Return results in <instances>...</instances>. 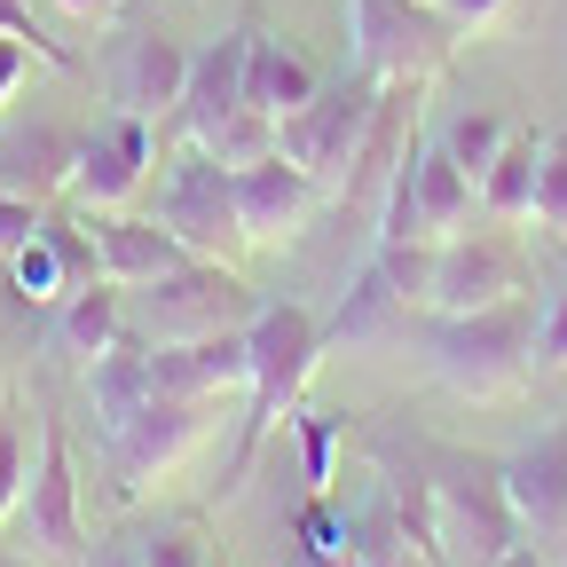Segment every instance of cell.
<instances>
[{"instance_id":"cb8c5ba5","label":"cell","mask_w":567,"mask_h":567,"mask_svg":"<svg viewBox=\"0 0 567 567\" xmlns=\"http://www.w3.org/2000/svg\"><path fill=\"white\" fill-rule=\"evenodd\" d=\"M118 331H126V300H118L111 276L80 284V292H63V347H71V354H87V363H95L103 347H118Z\"/></svg>"},{"instance_id":"ba28073f","label":"cell","mask_w":567,"mask_h":567,"mask_svg":"<svg viewBox=\"0 0 567 567\" xmlns=\"http://www.w3.org/2000/svg\"><path fill=\"white\" fill-rule=\"evenodd\" d=\"M151 158H158V126L111 111L95 134H80V158H71V182H63L71 213H126L151 182Z\"/></svg>"},{"instance_id":"8fae6325","label":"cell","mask_w":567,"mask_h":567,"mask_svg":"<svg viewBox=\"0 0 567 567\" xmlns=\"http://www.w3.org/2000/svg\"><path fill=\"white\" fill-rule=\"evenodd\" d=\"M417 118H425V80H394V87H379L371 126H363V142H354V166H347V182H339V205L379 213L386 182L417 158Z\"/></svg>"},{"instance_id":"4fadbf2b","label":"cell","mask_w":567,"mask_h":567,"mask_svg":"<svg viewBox=\"0 0 567 567\" xmlns=\"http://www.w3.org/2000/svg\"><path fill=\"white\" fill-rule=\"evenodd\" d=\"M151 386L189 402H245L252 386V347L245 331H205V339H158L151 347Z\"/></svg>"},{"instance_id":"ee69618b","label":"cell","mask_w":567,"mask_h":567,"mask_svg":"<svg viewBox=\"0 0 567 567\" xmlns=\"http://www.w3.org/2000/svg\"><path fill=\"white\" fill-rule=\"evenodd\" d=\"M434 9H442V0H434Z\"/></svg>"},{"instance_id":"5b68a950","label":"cell","mask_w":567,"mask_h":567,"mask_svg":"<svg viewBox=\"0 0 567 567\" xmlns=\"http://www.w3.org/2000/svg\"><path fill=\"white\" fill-rule=\"evenodd\" d=\"M425 481H434V505H442V559H473V567H496L513 544H520V520L505 505V481L496 465H473L457 450H425L417 457Z\"/></svg>"},{"instance_id":"83f0119b","label":"cell","mask_w":567,"mask_h":567,"mask_svg":"<svg viewBox=\"0 0 567 567\" xmlns=\"http://www.w3.org/2000/svg\"><path fill=\"white\" fill-rule=\"evenodd\" d=\"M24 481H32V465H24V402H17V386H9V394H0V528L17 520Z\"/></svg>"},{"instance_id":"e0dca14e","label":"cell","mask_w":567,"mask_h":567,"mask_svg":"<svg viewBox=\"0 0 567 567\" xmlns=\"http://www.w3.org/2000/svg\"><path fill=\"white\" fill-rule=\"evenodd\" d=\"M182 80H189V48L166 40V32H126L118 55H111V95L126 118H174L182 103Z\"/></svg>"},{"instance_id":"f35d334b","label":"cell","mask_w":567,"mask_h":567,"mask_svg":"<svg viewBox=\"0 0 567 567\" xmlns=\"http://www.w3.org/2000/svg\"><path fill=\"white\" fill-rule=\"evenodd\" d=\"M386 567H450V559H442V551H425V544H402Z\"/></svg>"},{"instance_id":"7a4b0ae2","label":"cell","mask_w":567,"mask_h":567,"mask_svg":"<svg viewBox=\"0 0 567 567\" xmlns=\"http://www.w3.org/2000/svg\"><path fill=\"white\" fill-rule=\"evenodd\" d=\"M434 371L473 402H513L536 371V308L528 292L481 316H434Z\"/></svg>"},{"instance_id":"1f68e13d","label":"cell","mask_w":567,"mask_h":567,"mask_svg":"<svg viewBox=\"0 0 567 567\" xmlns=\"http://www.w3.org/2000/svg\"><path fill=\"white\" fill-rule=\"evenodd\" d=\"M292 425H300V457H308V481H316V488H331V450H339V417H316V410H300Z\"/></svg>"},{"instance_id":"60d3db41","label":"cell","mask_w":567,"mask_h":567,"mask_svg":"<svg viewBox=\"0 0 567 567\" xmlns=\"http://www.w3.org/2000/svg\"><path fill=\"white\" fill-rule=\"evenodd\" d=\"M496 567H544V559H536L528 544H513V551H505V559H496Z\"/></svg>"},{"instance_id":"2e32d148","label":"cell","mask_w":567,"mask_h":567,"mask_svg":"<svg viewBox=\"0 0 567 567\" xmlns=\"http://www.w3.org/2000/svg\"><path fill=\"white\" fill-rule=\"evenodd\" d=\"M245 48H252V24H237V32H221L213 48L189 55V80H182V103H174L182 142H213L229 111H245Z\"/></svg>"},{"instance_id":"ac0fdd59","label":"cell","mask_w":567,"mask_h":567,"mask_svg":"<svg viewBox=\"0 0 567 567\" xmlns=\"http://www.w3.org/2000/svg\"><path fill=\"white\" fill-rule=\"evenodd\" d=\"M87 229H95L103 276L118 284V292H134V284H151V276H166V268L189 260V245L166 221H142V213H87Z\"/></svg>"},{"instance_id":"8d00e7d4","label":"cell","mask_w":567,"mask_h":567,"mask_svg":"<svg viewBox=\"0 0 567 567\" xmlns=\"http://www.w3.org/2000/svg\"><path fill=\"white\" fill-rule=\"evenodd\" d=\"M40 55L24 48V40H9V32H0V111H9L17 103V87H24V71H32Z\"/></svg>"},{"instance_id":"44dd1931","label":"cell","mask_w":567,"mask_h":567,"mask_svg":"<svg viewBox=\"0 0 567 567\" xmlns=\"http://www.w3.org/2000/svg\"><path fill=\"white\" fill-rule=\"evenodd\" d=\"M410 189H417V237H457L465 221H473V182H465V166L442 151V142H417V174H410Z\"/></svg>"},{"instance_id":"603a6c76","label":"cell","mask_w":567,"mask_h":567,"mask_svg":"<svg viewBox=\"0 0 567 567\" xmlns=\"http://www.w3.org/2000/svg\"><path fill=\"white\" fill-rule=\"evenodd\" d=\"M71 158H80V142L55 134V126H32L17 134L9 151H0V189H17V197H48L71 182Z\"/></svg>"},{"instance_id":"4316f807","label":"cell","mask_w":567,"mask_h":567,"mask_svg":"<svg viewBox=\"0 0 567 567\" xmlns=\"http://www.w3.org/2000/svg\"><path fill=\"white\" fill-rule=\"evenodd\" d=\"M505 134H513V126H505V118H496V111H473V118H457V126L442 134V151H450V158L465 166V182H473V197H481V174L496 166V151H505Z\"/></svg>"},{"instance_id":"836d02e7","label":"cell","mask_w":567,"mask_h":567,"mask_svg":"<svg viewBox=\"0 0 567 567\" xmlns=\"http://www.w3.org/2000/svg\"><path fill=\"white\" fill-rule=\"evenodd\" d=\"M0 32H9V40H24V48H32L40 63H55V71H71V55H63V48H55V40H48V32L32 24V9H24V0H0Z\"/></svg>"},{"instance_id":"30bf717a","label":"cell","mask_w":567,"mask_h":567,"mask_svg":"<svg viewBox=\"0 0 567 567\" xmlns=\"http://www.w3.org/2000/svg\"><path fill=\"white\" fill-rule=\"evenodd\" d=\"M528 292V268L505 237H442L434 252V300H425V316H481V308H505Z\"/></svg>"},{"instance_id":"d6986e66","label":"cell","mask_w":567,"mask_h":567,"mask_svg":"<svg viewBox=\"0 0 567 567\" xmlns=\"http://www.w3.org/2000/svg\"><path fill=\"white\" fill-rule=\"evenodd\" d=\"M142 402H151V339L118 331V347H103L95 363H87V410H95V425H103V442L118 434Z\"/></svg>"},{"instance_id":"e575fe53","label":"cell","mask_w":567,"mask_h":567,"mask_svg":"<svg viewBox=\"0 0 567 567\" xmlns=\"http://www.w3.org/2000/svg\"><path fill=\"white\" fill-rule=\"evenodd\" d=\"M536 371H567V292H551V308L536 316Z\"/></svg>"},{"instance_id":"9c48e42d","label":"cell","mask_w":567,"mask_h":567,"mask_svg":"<svg viewBox=\"0 0 567 567\" xmlns=\"http://www.w3.org/2000/svg\"><path fill=\"white\" fill-rule=\"evenodd\" d=\"M213 410L221 402H189V394H158L142 402L118 434H111V457H118V488H151L158 473H174L205 434H213Z\"/></svg>"},{"instance_id":"f546056e","label":"cell","mask_w":567,"mask_h":567,"mask_svg":"<svg viewBox=\"0 0 567 567\" xmlns=\"http://www.w3.org/2000/svg\"><path fill=\"white\" fill-rule=\"evenodd\" d=\"M197 151H213L221 166H252V158H268V151H276V118H260V111L245 103V111H229V118H221V134H213V142H197Z\"/></svg>"},{"instance_id":"9a60e30c","label":"cell","mask_w":567,"mask_h":567,"mask_svg":"<svg viewBox=\"0 0 567 567\" xmlns=\"http://www.w3.org/2000/svg\"><path fill=\"white\" fill-rule=\"evenodd\" d=\"M496 481H505V505H513L520 536H536V544L567 536V417L551 434H536L520 457L496 465Z\"/></svg>"},{"instance_id":"4dcf8cb0","label":"cell","mask_w":567,"mask_h":567,"mask_svg":"<svg viewBox=\"0 0 567 567\" xmlns=\"http://www.w3.org/2000/svg\"><path fill=\"white\" fill-rule=\"evenodd\" d=\"M536 229L567 237V126L544 134V166H536Z\"/></svg>"},{"instance_id":"8992f818","label":"cell","mask_w":567,"mask_h":567,"mask_svg":"<svg viewBox=\"0 0 567 567\" xmlns=\"http://www.w3.org/2000/svg\"><path fill=\"white\" fill-rule=\"evenodd\" d=\"M371 103H379L371 71H339V80L316 87L292 118H276V151L292 158L300 174H316L323 197H339V182L354 166V142H363V126H371Z\"/></svg>"},{"instance_id":"d6a6232c","label":"cell","mask_w":567,"mask_h":567,"mask_svg":"<svg viewBox=\"0 0 567 567\" xmlns=\"http://www.w3.org/2000/svg\"><path fill=\"white\" fill-rule=\"evenodd\" d=\"M40 221H48V213H40V197H17V189H0V260H9L24 237H40Z\"/></svg>"},{"instance_id":"f1b7e54d","label":"cell","mask_w":567,"mask_h":567,"mask_svg":"<svg viewBox=\"0 0 567 567\" xmlns=\"http://www.w3.org/2000/svg\"><path fill=\"white\" fill-rule=\"evenodd\" d=\"M9 268H17V292H24L32 308H48V300H63V292H71V276H63V260H55L48 229H40V237H24V245L9 252Z\"/></svg>"},{"instance_id":"3957f363","label":"cell","mask_w":567,"mask_h":567,"mask_svg":"<svg viewBox=\"0 0 567 567\" xmlns=\"http://www.w3.org/2000/svg\"><path fill=\"white\" fill-rule=\"evenodd\" d=\"M354 24V71H371L379 87L394 80H442V63L457 55V17L434 9V0H347Z\"/></svg>"},{"instance_id":"6da1fadb","label":"cell","mask_w":567,"mask_h":567,"mask_svg":"<svg viewBox=\"0 0 567 567\" xmlns=\"http://www.w3.org/2000/svg\"><path fill=\"white\" fill-rule=\"evenodd\" d=\"M245 347H252V386H245V417H237V465H229L237 481L252 473L260 442L300 410V394H308V379L323 363V323L308 308H292V300L284 308L260 300V316L245 323Z\"/></svg>"},{"instance_id":"7c38bea8","label":"cell","mask_w":567,"mask_h":567,"mask_svg":"<svg viewBox=\"0 0 567 567\" xmlns=\"http://www.w3.org/2000/svg\"><path fill=\"white\" fill-rule=\"evenodd\" d=\"M40 559H80L87 551V528H80V481H71V442L63 425H40V465L24 481V505L9 520Z\"/></svg>"},{"instance_id":"484cf974","label":"cell","mask_w":567,"mask_h":567,"mask_svg":"<svg viewBox=\"0 0 567 567\" xmlns=\"http://www.w3.org/2000/svg\"><path fill=\"white\" fill-rule=\"evenodd\" d=\"M434 252H442V237L379 245V276H386V292H394L402 308H425V300H434Z\"/></svg>"},{"instance_id":"7402d4cb","label":"cell","mask_w":567,"mask_h":567,"mask_svg":"<svg viewBox=\"0 0 567 567\" xmlns=\"http://www.w3.org/2000/svg\"><path fill=\"white\" fill-rule=\"evenodd\" d=\"M536 166H544V134L513 126L496 166L481 174V213L488 221H536Z\"/></svg>"},{"instance_id":"277c9868","label":"cell","mask_w":567,"mask_h":567,"mask_svg":"<svg viewBox=\"0 0 567 567\" xmlns=\"http://www.w3.org/2000/svg\"><path fill=\"white\" fill-rule=\"evenodd\" d=\"M142 308V339H205V331H245L260 316V292L229 268V260H182L151 284H134Z\"/></svg>"},{"instance_id":"ab89813d","label":"cell","mask_w":567,"mask_h":567,"mask_svg":"<svg viewBox=\"0 0 567 567\" xmlns=\"http://www.w3.org/2000/svg\"><path fill=\"white\" fill-rule=\"evenodd\" d=\"M55 9H71V17H118L126 0H55Z\"/></svg>"},{"instance_id":"74e56055","label":"cell","mask_w":567,"mask_h":567,"mask_svg":"<svg viewBox=\"0 0 567 567\" xmlns=\"http://www.w3.org/2000/svg\"><path fill=\"white\" fill-rule=\"evenodd\" d=\"M442 9L457 17V32H481V24H496V17H505L513 0H442Z\"/></svg>"},{"instance_id":"b9f144b4","label":"cell","mask_w":567,"mask_h":567,"mask_svg":"<svg viewBox=\"0 0 567 567\" xmlns=\"http://www.w3.org/2000/svg\"><path fill=\"white\" fill-rule=\"evenodd\" d=\"M0 567H17V559H9V551H0Z\"/></svg>"},{"instance_id":"5bb4252c","label":"cell","mask_w":567,"mask_h":567,"mask_svg":"<svg viewBox=\"0 0 567 567\" xmlns=\"http://www.w3.org/2000/svg\"><path fill=\"white\" fill-rule=\"evenodd\" d=\"M237 174V213H245V245H292L308 229V213L323 205V182L300 174L284 151L252 158V166H229Z\"/></svg>"},{"instance_id":"d590c367","label":"cell","mask_w":567,"mask_h":567,"mask_svg":"<svg viewBox=\"0 0 567 567\" xmlns=\"http://www.w3.org/2000/svg\"><path fill=\"white\" fill-rule=\"evenodd\" d=\"M142 567H205V551H197V536H182V528H166V536H151L134 551Z\"/></svg>"},{"instance_id":"52a82bcc","label":"cell","mask_w":567,"mask_h":567,"mask_svg":"<svg viewBox=\"0 0 567 567\" xmlns=\"http://www.w3.org/2000/svg\"><path fill=\"white\" fill-rule=\"evenodd\" d=\"M158 221L189 245V260H229L245 252V213H237V174L213 158V151H189L166 166V189H158Z\"/></svg>"},{"instance_id":"7bdbcfd3","label":"cell","mask_w":567,"mask_h":567,"mask_svg":"<svg viewBox=\"0 0 567 567\" xmlns=\"http://www.w3.org/2000/svg\"><path fill=\"white\" fill-rule=\"evenodd\" d=\"M0 394H9V379H0Z\"/></svg>"},{"instance_id":"d4e9b609","label":"cell","mask_w":567,"mask_h":567,"mask_svg":"<svg viewBox=\"0 0 567 567\" xmlns=\"http://www.w3.org/2000/svg\"><path fill=\"white\" fill-rule=\"evenodd\" d=\"M292 536H300L308 567H347V559H354V536H347V513L331 505V488H316L308 505L292 513Z\"/></svg>"},{"instance_id":"ffe728a7","label":"cell","mask_w":567,"mask_h":567,"mask_svg":"<svg viewBox=\"0 0 567 567\" xmlns=\"http://www.w3.org/2000/svg\"><path fill=\"white\" fill-rule=\"evenodd\" d=\"M316 87H323L316 71H308L292 48H284V40H268V32L252 24V48H245V103H252L260 118H292Z\"/></svg>"}]
</instances>
